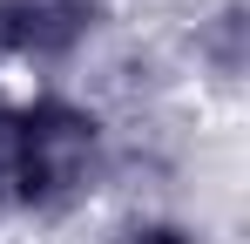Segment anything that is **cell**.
<instances>
[{"instance_id": "cell-3", "label": "cell", "mask_w": 250, "mask_h": 244, "mask_svg": "<svg viewBox=\"0 0 250 244\" xmlns=\"http://www.w3.org/2000/svg\"><path fill=\"white\" fill-rule=\"evenodd\" d=\"M0 203H14V109H0Z\"/></svg>"}, {"instance_id": "cell-1", "label": "cell", "mask_w": 250, "mask_h": 244, "mask_svg": "<svg viewBox=\"0 0 250 244\" xmlns=\"http://www.w3.org/2000/svg\"><path fill=\"white\" fill-rule=\"evenodd\" d=\"M95 156H102L95 109L68 95H41L27 109H14V203L68 210L95 183Z\"/></svg>"}, {"instance_id": "cell-4", "label": "cell", "mask_w": 250, "mask_h": 244, "mask_svg": "<svg viewBox=\"0 0 250 244\" xmlns=\"http://www.w3.org/2000/svg\"><path fill=\"white\" fill-rule=\"evenodd\" d=\"M128 244H196V238H189L183 224H142V231H135Z\"/></svg>"}, {"instance_id": "cell-2", "label": "cell", "mask_w": 250, "mask_h": 244, "mask_svg": "<svg viewBox=\"0 0 250 244\" xmlns=\"http://www.w3.org/2000/svg\"><path fill=\"white\" fill-rule=\"evenodd\" d=\"M95 0H0V54L14 61H61L95 27Z\"/></svg>"}]
</instances>
